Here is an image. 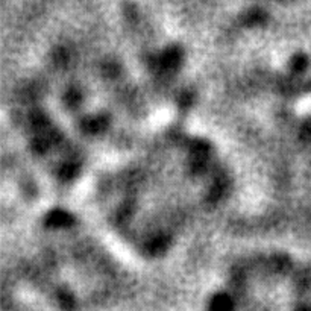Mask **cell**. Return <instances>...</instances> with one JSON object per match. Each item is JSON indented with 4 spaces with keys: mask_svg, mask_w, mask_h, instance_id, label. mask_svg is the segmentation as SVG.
Masks as SVG:
<instances>
[{
    "mask_svg": "<svg viewBox=\"0 0 311 311\" xmlns=\"http://www.w3.org/2000/svg\"><path fill=\"white\" fill-rule=\"evenodd\" d=\"M107 128V120L103 117H94V118H88L87 122H84V129L90 134H97V132H102Z\"/></svg>",
    "mask_w": 311,
    "mask_h": 311,
    "instance_id": "cell-3",
    "label": "cell"
},
{
    "mask_svg": "<svg viewBox=\"0 0 311 311\" xmlns=\"http://www.w3.org/2000/svg\"><path fill=\"white\" fill-rule=\"evenodd\" d=\"M305 67H307V61H305L304 56H298V58H294L291 61V68L294 71H302Z\"/></svg>",
    "mask_w": 311,
    "mask_h": 311,
    "instance_id": "cell-10",
    "label": "cell"
},
{
    "mask_svg": "<svg viewBox=\"0 0 311 311\" xmlns=\"http://www.w3.org/2000/svg\"><path fill=\"white\" fill-rule=\"evenodd\" d=\"M191 103V96L190 94H184L182 97H181V105L182 107H188Z\"/></svg>",
    "mask_w": 311,
    "mask_h": 311,
    "instance_id": "cell-13",
    "label": "cell"
},
{
    "mask_svg": "<svg viewBox=\"0 0 311 311\" xmlns=\"http://www.w3.org/2000/svg\"><path fill=\"white\" fill-rule=\"evenodd\" d=\"M181 63V52L178 49H170L159 59V67L162 70H175Z\"/></svg>",
    "mask_w": 311,
    "mask_h": 311,
    "instance_id": "cell-2",
    "label": "cell"
},
{
    "mask_svg": "<svg viewBox=\"0 0 311 311\" xmlns=\"http://www.w3.org/2000/svg\"><path fill=\"white\" fill-rule=\"evenodd\" d=\"M169 246V242L167 239H164V237H156V239H154L149 246H147V250L152 254V255H158V254H162L164 250L167 249Z\"/></svg>",
    "mask_w": 311,
    "mask_h": 311,
    "instance_id": "cell-4",
    "label": "cell"
},
{
    "mask_svg": "<svg viewBox=\"0 0 311 311\" xmlns=\"http://www.w3.org/2000/svg\"><path fill=\"white\" fill-rule=\"evenodd\" d=\"M66 102H67V105L68 107H78L79 103H81V94L76 91V90H71L67 93L66 96Z\"/></svg>",
    "mask_w": 311,
    "mask_h": 311,
    "instance_id": "cell-9",
    "label": "cell"
},
{
    "mask_svg": "<svg viewBox=\"0 0 311 311\" xmlns=\"http://www.w3.org/2000/svg\"><path fill=\"white\" fill-rule=\"evenodd\" d=\"M272 266H273L275 270H278V272H284V270L289 267V260H287L284 255H276V257L272 260Z\"/></svg>",
    "mask_w": 311,
    "mask_h": 311,
    "instance_id": "cell-7",
    "label": "cell"
},
{
    "mask_svg": "<svg viewBox=\"0 0 311 311\" xmlns=\"http://www.w3.org/2000/svg\"><path fill=\"white\" fill-rule=\"evenodd\" d=\"M229 301L228 298H225V296H219V298L214 301V305H213V310L214 311H229Z\"/></svg>",
    "mask_w": 311,
    "mask_h": 311,
    "instance_id": "cell-8",
    "label": "cell"
},
{
    "mask_svg": "<svg viewBox=\"0 0 311 311\" xmlns=\"http://www.w3.org/2000/svg\"><path fill=\"white\" fill-rule=\"evenodd\" d=\"M223 191H225V182H223V181H217V182L214 184V187L210 190L208 199H210L211 202H217V200L222 198V195H223Z\"/></svg>",
    "mask_w": 311,
    "mask_h": 311,
    "instance_id": "cell-5",
    "label": "cell"
},
{
    "mask_svg": "<svg viewBox=\"0 0 311 311\" xmlns=\"http://www.w3.org/2000/svg\"><path fill=\"white\" fill-rule=\"evenodd\" d=\"M103 71H105V75L107 76H110V78H112V76H115L117 73H118V67L115 66V64H107L105 67H103Z\"/></svg>",
    "mask_w": 311,
    "mask_h": 311,
    "instance_id": "cell-11",
    "label": "cell"
},
{
    "mask_svg": "<svg viewBox=\"0 0 311 311\" xmlns=\"http://www.w3.org/2000/svg\"><path fill=\"white\" fill-rule=\"evenodd\" d=\"M55 61L58 63V64H64L66 61H67V55H66V52L64 50H58V53L55 55Z\"/></svg>",
    "mask_w": 311,
    "mask_h": 311,
    "instance_id": "cell-12",
    "label": "cell"
},
{
    "mask_svg": "<svg viewBox=\"0 0 311 311\" xmlns=\"http://www.w3.org/2000/svg\"><path fill=\"white\" fill-rule=\"evenodd\" d=\"M46 223L52 228H67L73 223V219L64 213V211H52L47 219H46Z\"/></svg>",
    "mask_w": 311,
    "mask_h": 311,
    "instance_id": "cell-1",
    "label": "cell"
},
{
    "mask_svg": "<svg viewBox=\"0 0 311 311\" xmlns=\"http://www.w3.org/2000/svg\"><path fill=\"white\" fill-rule=\"evenodd\" d=\"M78 172H79V169L75 164H66V166H63L61 172H59V176L66 181H70L73 178H76Z\"/></svg>",
    "mask_w": 311,
    "mask_h": 311,
    "instance_id": "cell-6",
    "label": "cell"
}]
</instances>
